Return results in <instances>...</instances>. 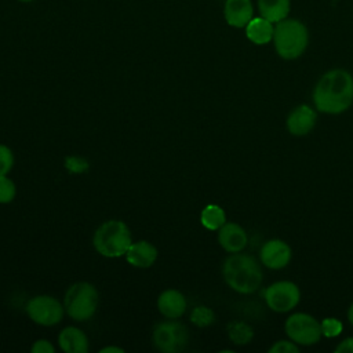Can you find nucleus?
Instances as JSON below:
<instances>
[{
	"label": "nucleus",
	"mask_w": 353,
	"mask_h": 353,
	"mask_svg": "<svg viewBox=\"0 0 353 353\" xmlns=\"http://www.w3.org/2000/svg\"><path fill=\"white\" fill-rule=\"evenodd\" d=\"M313 102L321 113H343L353 103V76L345 69L325 72L313 88Z\"/></svg>",
	"instance_id": "1"
},
{
	"label": "nucleus",
	"mask_w": 353,
	"mask_h": 353,
	"mask_svg": "<svg viewBox=\"0 0 353 353\" xmlns=\"http://www.w3.org/2000/svg\"><path fill=\"white\" fill-rule=\"evenodd\" d=\"M226 284L239 294H252L262 283V269L256 259L248 254L233 252L222 266Z\"/></svg>",
	"instance_id": "2"
},
{
	"label": "nucleus",
	"mask_w": 353,
	"mask_h": 353,
	"mask_svg": "<svg viewBox=\"0 0 353 353\" xmlns=\"http://www.w3.org/2000/svg\"><path fill=\"white\" fill-rule=\"evenodd\" d=\"M272 41L280 58L292 61L306 51L309 44V32L306 25L299 19L285 18L274 23Z\"/></svg>",
	"instance_id": "3"
},
{
	"label": "nucleus",
	"mask_w": 353,
	"mask_h": 353,
	"mask_svg": "<svg viewBox=\"0 0 353 353\" xmlns=\"http://www.w3.org/2000/svg\"><path fill=\"white\" fill-rule=\"evenodd\" d=\"M92 243L101 255L116 258L125 255L132 241L127 225L121 221L110 219L95 230Z\"/></svg>",
	"instance_id": "4"
},
{
	"label": "nucleus",
	"mask_w": 353,
	"mask_h": 353,
	"mask_svg": "<svg viewBox=\"0 0 353 353\" xmlns=\"http://www.w3.org/2000/svg\"><path fill=\"white\" fill-rule=\"evenodd\" d=\"M98 291L87 283L80 281L70 285L63 298V307L66 313L77 321L88 320L97 310Z\"/></svg>",
	"instance_id": "5"
},
{
	"label": "nucleus",
	"mask_w": 353,
	"mask_h": 353,
	"mask_svg": "<svg viewBox=\"0 0 353 353\" xmlns=\"http://www.w3.org/2000/svg\"><path fill=\"white\" fill-rule=\"evenodd\" d=\"M189 342L188 328L174 319L156 324L153 330V345L163 353H179Z\"/></svg>",
	"instance_id": "6"
},
{
	"label": "nucleus",
	"mask_w": 353,
	"mask_h": 353,
	"mask_svg": "<svg viewBox=\"0 0 353 353\" xmlns=\"http://www.w3.org/2000/svg\"><path fill=\"white\" fill-rule=\"evenodd\" d=\"M287 336L296 345L310 346L320 341L321 325L320 323L307 313H294L284 324Z\"/></svg>",
	"instance_id": "7"
},
{
	"label": "nucleus",
	"mask_w": 353,
	"mask_h": 353,
	"mask_svg": "<svg viewBox=\"0 0 353 353\" xmlns=\"http://www.w3.org/2000/svg\"><path fill=\"white\" fill-rule=\"evenodd\" d=\"M263 296L270 310L277 313H287L299 303L301 291L295 283L281 280L270 284L265 290Z\"/></svg>",
	"instance_id": "8"
},
{
	"label": "nucleus",
	"mask_w": 353,
	"mask_h": 353,
	"mask_svg": "<svg viewBox=\"0 0 353 353\" xmlns=\"http://www.w3.org/2000/svg\"><path fill=\"white\" fill-rule=\"evenodd\" d=\"M65 307L50 295L33 296L26 305L28 316L40 325H55L62 320Z\"/></svg>",
	"instance_id": "9"
},
{
	"label": "nucleus",
	"mask_w": 353,
	"mask_h": 353,
	"mask_svg": "<svg viewBox=\"0 0 353 353\" xmlns=\"http://www.w3.org/2000/svg\"><path fill=\"white\" fill-rule=\"evenodd\" d=\"M291 256H292V252H291L290 245L280 239L268 240L262 245L261 252H259L261 262L266 268L273 269V270L285 268L290 263Z\"/></svg>",
	"instance_id": "10"
},
{
	"label": "nucleus",
	"mask_w": 353,
	"mask_h": 353,
	"mask_svg": "<svg viewBox=\"0 0 353 353\" xmlns=\"http://www.w3.org/2000/svg\"><path fill=\"white\" fill-rule=\"evenodd\" d=\"M317 113L307 105H299L294 108L285 121L287 130L295 137L307 135L316 125Z\"/></svg>",
	"instance_id": "11"
},
{
	"label": "nucleus",
	"mask_w": 353,
	"mask_h": 353,
	"mask_svg": "<svg viewBox=\"0 0 353 353\" xmlns=\"http://www.w3.org/2000/svg\"><path fill=\"white\" fill-rule=\"evenodd\" d=\"M218 241L225 251L233 254L241 252L245 248L248 237L243 226L239 223L225 222V225L218 229Z\"/></svg>",
	"instance_id": "12"
},
{
	"label": "nucleus",
	"mask_w": 353,
	"mask_h": 353,
	"mask_svg": "<svg viewBox=\"0 0 353 353\" xmlns=\"http://www.w3.org/2000/svg\"><path fill=\"white\" fill-rule=\"evenodd\" d=\"M223 17L232 28H245L254 18V6L251 0H226L223 6Z\"/></svg>",
	"instance_id": "13"
},
{
	"label": "nucleus",
	"mask_w": 353,
	"mask_h": 353,
	"mask_svg": "<svg viewBox=\"0 0 353 353\" xmlns=\"http://www.w3.org/2000/svg\"><path fill=\"white\" fill-rule=\"evenodd\" d=\"M157 309L167 319H178L186 310V299L176 290H165L157 298Z\"/></svg>",
	"instance_id": "14"
},
{
	"label": "nucleus",
	"mask_w": 353,
	"mask_h": 353,
	"mask_svg": "<svg viewBox=\"0 0 353 353\" xmlns=\"http://www.w3.org/2000/svg\"><path fill=\"white\" fill-rule=\"evenodd\" d=\"M156 258H157L156 247L145 240L131 243L130 248L125 252L127 262L135 268H149L154 263Z\"/></svg>",
	"instance_id": "15"
},
{
	"label": "nucleus",
	"mask_w": 353,
	"mask_h": 353,
	"mask_svg": "<svg viewBox=\"0 0 353 353\" xmlns=\"http://www.w3.org/2000/svg\"><path fill=\"white\" fill-rule=\"evenodd\" d=\"M245 29V36L247 39L256 44V46H263L268 44L273 40V32H274V23H272L270 21L265 19L263 17H254Z\"/></svg>",
	"instance_id": "16"
},
{
	"label": "nucleus",
	"mask_w": 353,
	"mask_h": 353,
	"mask_svg": "<svg viewBox=\"0 0 353 353\" xmlns=\"http://www.w3.org/2000/svg\"><path fill=\"white\" fill-rule=\"evenodd\" d=\"M59 347L65 353H87L88 339L85 334L76 327H66L58 336Z\"/></svg>",
	"instance_id": "17"
},
{
	"label": "nucleus",
	"mask_w": 353,
	"mask_h": 353,
	"mask_svg": "<svg viewBox=\"0 0 353 353\" xmlns=\"http://www.w3.org/2000/svg\"><path fill=\"white\" fill-rule=\"evenodd\" d=\"M259 15L272 23H277L288 18L291 11L290 0H258Z\"/></svg>",
	"instance_id": "18"
},
{
	"label": "nucleus",
	"mask_w": 353,
	"mask_h": 353,
	"mask_svg": "<svg viewBox=\"0 0 353 353\" xmlns=\"http://www.w3.org/2000/svg\"><path fill=\"white\" fill-rule=\"evenodd\" d=\"M201 225L208 230H218L226 222V214L222 207L216 204H208L200 214Z\"/></svg>",
	"instance_id": "19"
},
{
	"label": "nucleus",
	"mask_w": 353,
	"mask_h": 353,
	"mask_svg": "<svg viewBox=\"0 0 353 353\" xmlns=\"http://www.w3.org/2000/svg\"><path fill=\"white\" fill-rule=\"evenodd\" d=\"M228 336L229 339L239 346L247 345L254 338V330L245 321H232L228 324Z\"/></svg>",
	"instance_id": "20"
},
{
	"label": "nucleus",
	"mask_w": 353,
	"mask_h": 353,
	"mask_svg": "<svg viewBox=\"0 0 353 353\" xmlns=\"http://www.w3.org/2000/svg\"><path fill=\"white\" fill-rule=\"evenodd\" d=\"M190 320L197 327H208L215 321V314L207 306H196L190 313Z\"/></svg>",
	"instance_id": "21"
},
{
	"label": "nucleus",
	"mask_w": 353,
	"mask_h": 353,
	"mask_svg": "<svg viewBox=\"0 0 353 353\" xmlns=\"http://www.w3.org/2000/svg\"><path fill=\"white\" fill-rule=\"evenodd\" d=\"M320 325H321V335L325 338H335L343 330V324L336 317H325L321 320Z\"/></svg>",
	"instance_id": "22"
},
{
	"label": "nucleus",
	"mask_w": 353,
	"mask_h": 353,
	"mask_svg": "<svg viewBox=\"0 0 353 353\" xmlns=\"http://www.w3.org/2000/svg\"><path fill=\"white\" fill-rule=\"evenodd\" d=\"M15 193H17V188L14 182L6 175L0 176V203L7 204L12 201L15 197Z\"/></svg>",
	"instance_id": "23"
},
{
	"label": "nucleus",
	"mask_w": 353,
	"mask_h": 353,
	"mask_svg": "<svg viewBox=\"0 0 353 353\" xmlns=\"http://www.w3.org/2000/svg\"><path fill=\"white\" fill-rule=\"evenodd\" d=\"M88 161L79 156H68L65 159V168L72 174H81L88 170Z\"/></svg>",
	"instance_id": "24"
},
{
	"label": "nucleus",
	"mask_w": 353,
	"mask_h": 353,
	"mask_svg": "<svg viewBox=\"0 0 353 353\" xmlns=\"http://www.w3.org/2000/svg\"><path fill=\"white\" fill-rule=\"evenodd\" d=\"M14 164V156L10 148L0 145V176H4L10 172Z\"/></svg>",
	"instance_id": "25"
},
{
	"label": "nucleus",
	"mask_w": 353,
	"mask_h": 353,
	"mask_svg": "<svg viewBox=\"0 0 353 353\" xmlns=\"http://www.w3.org/2000/svg\"><path fill=\"white\" fill-rule=\"evenodd\" d=\"M298 352H299L298 345L295 342H292L291 339L290 341H285V339L277 341L269 347V353H298Z\"/></svg>",
	"instance_id": "26"
},
{
	"label": "nucleus",
	"mask_w": 353,
	"mask_h": 353,
	"mask_svg": "<svg viewBox=\"0 0 353 353\" xmlns=\"http://www.w3.org/2000/svg\"><path fill=\"white\" fill-rule=\"evenodd\" d=\"M32 353H54L55 349L54 346L46 341V339H39L32 345Z\"/></svg>",
	"instance_id": "27"
},
{
	"label": "nucleus",
	"mask_w": 353,
	"mask_h": 353,
	"mask_svg": "<svg viewBox=\"0 0 353 353\" xmlns=\"http://www.w3.org/2000/svg\"><path fill=\"white\" fill-rule=\"evenodd\" d=\"M336 353H353V336L345 338L343 341H341L336 347H335Z\"/></svg>",
	"instance_id": "28"
},
{
	"label": "nucleus",
	"mask_w": 353,
	"mask_h": 353,
	"mask_svg": "<svg viewBox=\"0 0 353 353\" xmlns=\"http://www.w3.org/2000/svg\"><path fill=\"white\" fill-rule=\"evenodd\" d=\"M99 352H101V353H110V352H113V353H123L124 350L120 349V347H116V346H108V347L101 349Z\"/></svg>",
	"instance_id": "29"
},
{
	"label": "nucleus",
	"mask_w": 353,
	"mask_h": 353,
	"mask_svg": "<svg viewBox=\"0 0 353 353\" xmlns=\"http://www.w3.org/2000/svg\"><path fill=\"white\" fill-rule=\"evenodd\" d=\"M347 320H349V323L353 325V303L350 305V307H349V310H347Z\"/></svg>",
	"instance_id": "30"
},
{
	"label": "nucleus",
	"mask_w": 353,
	"mask_h": 353,
	"mask_svg": "<svg viewBox=\"0 0 353 353\" xmlns=\"http://www.w3.org/2000/svg\"><path fill=\"white\" fill-rule=\"evenodd\" d=\"M21 1H30V0H21Z\"/></svg>",
	"instance_id": "31"
}]
</instances>
